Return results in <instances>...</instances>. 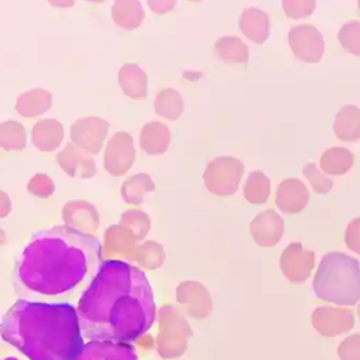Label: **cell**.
Returning a JSON list of instances; mask_svg holds the SVG:
<instances>
[{
  "instance_id": "obj_29",
  "label": "cell",
  "mask_w": 360,
  "mask_h": 360,
  "mask_svg": "<svg viewBox=\"0 0 360 360\" xmlns=\"http://www.w3.org/2000/svg\"><path fill=\"white\" fill-rule=\"evenodd\" d=\"M303 174L307 178L313 190L319 194H327L331 191L333 187V181L330 178L326 177L325 175L319 171L314 163H309L303 167Z\"/></svg>"
},
{
  "instance_id": "obj_9",
  "label": "cell",
  "mask_w": 360,
  "mask_h": 360,
  "mask_svg": "<svg viewBox=\"0 0 360 360\" xmlns=\"http://www.w3.org/2000/svg\"><path fill=\"white\" fill-rule=\"evenodd\" d=\"M135 160L133 137L118 132L111 137L105 150V167L113 176H122L131 169Z\"/></svg>"
},
{
  "instance_id": "obj_23",
  "label": "cell",
  "mask_w": 360,
  "mask_h": 360,
  "mask_svg": "<svg viewBox=\"0 0 360 360\" xmlns=\"http://www.w3.org/2000/svg\"><path fill=\"white\" fill-rule=\"evenodd\" d=\"M215 53L228 64H246L250 58L248 46L238 37H221L215 44Z\"/></svg>"
},
{
  "instance_id": "obj_34",
  "label": "cell",
  "mask_w": 360,
  "mask_h": 360,
  "mask_svg": "<svg viewBox=\"0 0 360 360\" xmlns=\"http://www.w3.org/2000/svg\"><path fill=\"white\" fill-rule=\"evenodd\" d=\"M149 7L158 14H165L173 9L176 1H149Z\"/></svg>"
},
{
  "instance_id": "obj_14",
  "label": "cell",
  "mask_w": 360,
  "mask_h": 360,
  "mask_svg": "<svg viewBox=\"0 0 360 360\" xmlns=\"http://www.w3.org/2000/svg\"><path fill=\"white\" fill-rule=\"evenodd\" d=\"M56 161L72 177L80 176L82 178H89L96 174L94 161L74 143H68L62 153H58Z\"/></svg>"
},
{
  "instance_id": "obj_25",
  "label": "cell",
  "mask_w": 360,
  "mask_h": 360,
  "mask_svg": "<svg viewBox=\"0 0 360 360\" xmlns=\"http://www.w3.org/2000/svg\"><path fill=\"white\" fill-rule=\"evenodd\" d=\"M27 134L23 125L16 121H6L0 124V148L7 151L23 150Z\"/></svg>"
},
{
  "instance_id": "obj_28",
  "label": "cell",
  "mask_w": 360,
  "mask_h": 360,
  "mask_svg": "<svg viewBox=\"0 0 360 360\" xmlns=\"http://www.w3.org/2000/svg\"><path fill=\"white\" fill-rule=\"evenodd\" d=\"M338 39L342 48L360 58V21L349 22L340 30Z\"/></svg>"
},
{
  "instance_id": "obj_3",
  "label": "cell",
  "mask_w": 360,
  "mask_h": 360,
  "mask_svg": "<svg viewBox=\"0 0 360 360\" xmlns=\"http://www.w3.org/2000/svg\"><path fill=\"white\" fill-rule=\"evenodd\" d=\"M70 304L20 300L0 323V335L30 360H75L84 347Z\"/></svg>"
},
{
  "instance_id": "obj_20",
  "label": "cell",
  "mask_w": 360,
  "mask_h": 360,
  "mask_svg": "<svg viewBox=\"0 0 360 360\" xmlns=\"http://www.w3.org/2000/svg\"><path fill=\"white\" fill-rule=\"evenodd\" d=\"M335 136L342 141L360 139V108L352 105L342 107L333 123Z\"/></svg>"
},
{
  "instance_id": "obj_32",
  "label": "cell",
  "mask_w": 360,
  "mask_h": 360,
  "mask_svg": "<svg viewBox=\"0 0 360 360\" xmlns=\"http://www.w3.org/2000/svg\"><path fill=\"white\" fill-rule=\"evenodd\" d=\"M28 190H30V193L36 194L40 198H46L53 192L54 186L52 180L48 176L39 174V175L32 178V181L28 185Z\"/></svg>"
},
{
  "instance_id": "obj_15",
  "label": "cell",
  "mask_w": 360,
  "mask_h": 360,
  "mask_svg": "<svg viewBox=\"0 0 360 360\" xmlns=\"http://www.w3.org/2000/svg\"><path fill=\"white\" fill-rule=\"evenodd\" d=\"M240 28L245 37L250 41L262 44L270 36V19L262 10L248 8L240 15Z\"/></svg>"
},
{
  "instance_id": "obj_2",
  "label": "cell",
  "mask_w": 360,
  "mask_h": 360,
  "mask_svg": "<svg viewBox=\"0 0 360 360\" xmlns=\"http://www.w3.org/2000/svg\"><path fill=\"white\" fill-rule=\"evenodd\" d=\"M101 243L70 226H53L32 236L18 266L26 292L56 296L70 292L100 269Z\"/></svg>"
},
{
  "instance_id": "obj_19",
  "label": "cell",
  "mask_w": 360,
  "mask_h": 360,
  "mask_svg": "<svg viewBox=\"0 0 360 360\" xmlns=\"http://www.w3.org/2000/svg\"><path fill=\"white\" fill-rule=\"evenodd\" d=\"M147 75L139 65L125 64L119 70V84L127 96L141 100L147 96Z\"/></svg>"
},
{
  "instance_id": "obj_27",
  "label": "cell",
  "mask_w": 360,
  "mask_h": 360,
  "mask_svg": "<svg viewBox=\"0 0 360 360\" xmlns=\"http://www.w3.org/2000/svg\"><path fill=\"white\" fill-rule=\"evenodd\" d=\"M155 184L146 174L133 176L123 185L122 194L125 201L131 204H139L143 201L146 192L153 191Z\"/></svg>"
},
{
  "instance_id": "obj_5",
  "label": "cell",
  "mask_w": 360,
  "mask_h": 360,
  "mask_svg": "<svg viewBox=\"0 0 360 360\" xmlns=\"http://www.w3.org/2000/svg\"><path fill=\"white\" fill-rule=\"evenodd\" d=\"M244 165L232 157L217 158L210 162L204 174L207 189L217 195H230L238 190Z\"/></svg>"
},
{
  "instance_id": "obj_39",
  "label": "cell",
  "mask_w": 360,
  "mask_h": 360,
  "mask_svg": "<svg viewBox=\"0 0 360 360\" xmlns=\"http://www.w3.org/2000/svg\"><path fill=\"white\" fill-rule=\"evenodd\" d=\"M358 6H359V10H360V1H358Z\"/></svg>"
},
{
  "instance_id": "obj_4",
  "label": "cell",
  "mask_w": 360,
  "mask_h": 360,
  "mask_svg": "<svg viewBox=\"0 0 360 360\" xmlns=\"http://www.w3.org/2000/svg\"><path fill=\"white\" fill-rule=\"evenodd\" d=\"M315 295L326 302L353 307L360 301V262L345 252H333L321 259L314 282Z\"/></svg>"
},
{
  "instance_id": "obj_13",
  "label": "cell",
  "mask_w": 360,
  "mask_h": 360,
  "mask_svg": "<svg viewBox=\"0 0 360 360\" xmlns=\"http://www.w3.org/2000/svg\"><path fill=\"white\" fill-rule=\"evenodd\" d=\"M309 192L304 184L296 178L286 179L277 189L276 205L286 214H298L307 207Z\"/></svg>"
},
{
  "instance_id": "obj_31",
  "label": "cell",
  "mask_w": 360,
  "mask_h": 360,
  "mask_svg": "<svg viewBox=\"0 0 360 360\" xmlns=\"http://www.w3.org/2000/svg\"><path fill=\"white\" fill-rule=\"evenodd\" d=\"M341 360H360V333L349 335L338 347Z\"/></svg>"
},
{
  "instance_id": "obj_22",
  "label": "cell",
  "mask_w": 360,
  "mask_h": 360,
  "mask_svg": "<svg viewBox=\"0 0 360 360\" xmlns=\"http://www.w3.org/2000/svg\"><path fill=\"white\" fill-rule=\"evenodd\" d=\"M353 165V153L342 147L328 149L321 158V169L328 175H345Z\"/></svg>"
},
{
  "instance_id": "obj_8",
  "label": "cell",
  "mask_w": 360,
  "mask_h": 360,
  "mask_svg": "<svg viewBox=\"0 0 360 360\" xmlns=\"http://www.w3.org/2000/svg\"><path fill=\"white\" fill-rule=\"evenodd\" d=\"M355 313L352 309H335L321 305L313 312L312 325L323 337L333 338L349 333L355 326Z\"/></svg>"
},
{
  "instance_id": "obj_10",
  "label": "cell",
  "mask_w": 360,
  "mask_h": 360,
  "mask_svg": "<svg viewBox=\"0 0 360 360\" xmlns=\"http://www.w3.org/2000/svg\"><path fill=\"white\" fill-rule=\"evenodd\" d=\"M281 266L285 276L295 284H300L309 278L315 268V254L303 248L299 243H293L283 252Z\"/></svg>"
},
{
  "instance_id": "obj_26",
  "label": "cell",
  "mask_w": 360,
  "mask_h": 360,
  "mask_svg": "<svg viewBox=\"0 0 360 360\" xmlns=\"http://www.w3.org/2000/svg\"><path fill=\"white\" fill-rule=\"evenodd\" d=\"M245 198L252 204H264L270 196V180L261 172H255L245 185Z\"/></svg>"
},
{
  "instance_id": "obj_33",
  "label": "cell",
  "mask_w": 360,
  "mask_h": 360,
  "mask_svg": "<svg viewBox=\"0 0 360 360\" xmlns=\"http://www.w3.org/2000/svg\"><path fill=\"white\" fill-rule=\"evenodd\" d=\"M345 244L352 252L360 255V218L352 220L345 230Z\"/></svg>"
},
{
  "instance_id": "obj_38",
  "label": "cell",
  "mask_w": 360,
  "mask_h": 360,
  "mask_svg": "<svg viewBox=\"0 0 360 360\" xmlns=\"http://www.w3.org/2000/svg\"><path fill=\"white\" fill-rule=\"evenodd\" d=\"M6 360H18V359H15V358H7V359Z\"/></svg>"
},
{
  "instance_id": "obj_11",
  "label": "cell",
  "mask_w": 360,
  "mask_h": 360,
  "mask_svg": "<svg viewBox=\"0 0 360 360\" xmlns=\"http://www.w3.org/2000/svg\"><path fill=\"white\" fill-rule=\"evenodd\" d=\"M255 240L264 248H272L280 242L285 231L284 220L275 210L261 212L250 224Z\"/></svg>"
},
{
  "instance_id": "obj_21",
  "label": "cell",
  "mask_w": 360,
  "mask_h": 360,
  "mask_svg": "<svg viewBox=\"0 0 360 360\" xmlns=\"http://www.w3.org/2000/svg\"><path fill=\"white\" fill-rule=\"evenodd\" d=\"M111 15L117 25L124 30H132L139 28L145 18L141 4L135 0L116 1L111 9Z\"/></svg>"
},
{
  "instance_id": "obj_30",
  "label": "cell",
  "mask_w": 360,
  "mask_h": 360,
  "mask_svg": "<svg viewBox=\"0 0 360 360\" xmlns=\"http://www.w3.org/2000/svg\"><path fill=\"white\" fill-rule=\"evenodd\" d=\"M282 5L283 9L288 18L298 20L311 15L316 8V1L314 0H285Z\"/></svg>"
},
{
  "instance_id": "obj_36",
  "label": "cell",
  "mask_w": 360,
  "mask_h": 360,
  "mask_svg": "<svg viewBox=\"0 0 360 360\" xmlns=\"http://www.w3.org/2000/svg\"><path fill=\"white\" fill-rule=\"evenodd\" d=\"M4 238V233L1 232V230H0V240Z\"/></svg>"
},
{
  "instance_id": "obj_37",
  "label": "cell",
  "mask_w": 360,
  "mask_h": 360,
  "mask_svg": "<svg viewBox=\"0 0 360 360\" xmlns=\"http://www.w3.org/2000/svg\"><path fill=\"white\" fill-rule=\"evenodd\" d=\"M357 312H358V315H359V317H360V304L358 305Z\"/></svg>"
},
{
  "instance_id": "obj_35",
  "label": "cell",
  "mask_w": 360,
  "mask_h": 360,
  "mask_svg": "<svg viewBox=\"0 0 360 360\" xmlns=\"http://www.w3.org/2000/svg\"><path fill=\"white\" fill-rule=\"evenodd\" d=\"M10 201L7 194L0 191V217H5L10 212Z\"/></svg>"
},
{
  "instance_id": "obj_6",
  "label": "cell",
  "mask_w": 360,
  "mask_h": 360,
  "mask_svg": "<svg viewBox=\"0 0 360 360\" xmlns=\"http://www.w3.org/2000/svg\"><path fill=\"white\" fill-rule=\"evenodd\" d=\"M289 46L299 60L319 63L325 52V41L315 26L303 24L291 28L288 34Z\"/></svg>"
},
{
  "instance_id": "obj_16",
  "label": "cell",
  "mask_w": 360,
  "mask_h": 360,
  "mask_svg": "<svg viewBox=\"0 0 360 360\" xmlns=\"http://www.w3.org/2000/svg\"><path fill=\"white\" fill-rule=\"evenodd\" d=\"M63 139V125L54 119L38 121L32 129V143L44 153H51L58 149Z\"/></svg>"
},
{
  "instance_id": "obj_18",
  "label": "cell",
  "mask_w": 360,
  "mask_h": 360,
  "mask_svg": "<svg viewBox=\"0 0 360 360\" xmlns=\"http://www.w3.org/2000/svg\"><path fill=\"white\" fill-rule=\"evenodd\" d=\"M52 106V94L44 89H34L24 93L16 101L15 108L26 119L36 118Z\"/></svg>"
},
{
  "instance_id": "obj_7",
  "label": "cell",
  "mask_w": 360,
  "mask_h": 360,
  "mask_svg": "<svg viewBox=\"0 0 360 360\" xmlns=\"http://www.w3.org/2000/svg\"><path fill=\"white\" fill-rule=\"evenodd\" d=\"M109 123L98 117L76 121L70 127V139L78 148L86 153H100L108 135Z\"/></svg>"
},
{
  "instance_id": "obj_17",
  "label": "cell",
  "mask_w": 360,
  "mask_h": 360,
  "mask_svg": "<svg viewBox=\"0 0 360 360\" xmlns=\"http://www.w3.org/2000/svg\"><path fill=\"white\" fill-rule=\"evenodd\" d=\"M141 147L146 153L151 155H163L171 143V132L163 123H147L141 129Z\"/></svg>"
},
{
  "instance_id": "obj_24",
  "label": "cell",
  "mask_w": 360,
  "mask_h": 360,
  "mask_svg": "<svg viewBox=\"0 0 360 360\" xmlns=\"http://www.w3.org/2000/svg\"><path fill=\"white\" fill-rule=\"evenodd\" d=\"M155 111L167 120H177L184 112L183 98L174 89H165L155 97Z\"/></svg>"
},
{
  "instance_id": "obj_12",
  "label": "cell",
  "mask_w": 360,
  "mask_h": 360,
  "mask_svg": "<svg viewBox=\"0 0 360 360\" xmlns=\"http://www.w3.org/2000/svg\"><path fill=\"white\" fill-rule=\"evenodd\" d=\"M75 360H136V356L122 342L93 341L84 345Z\"/></svg>"
},
{
  "instance_id": "obj_1",
  "label": "cell",
  "mask_w": 360,
  "mask_h": 360,
  "mask_svg": "<svg viewBox=\"0 0 360 360\" xmlns=\"http://www.w3.org/2000/svg\"><path fill=\"white\" fill-rule=\"evenodd\" d=\"M81 330L94 341L125 342L151 327L155 315L153 289L143 272L122 261L101 264L80 299Z\"/></svg>"
}]
</instances>
